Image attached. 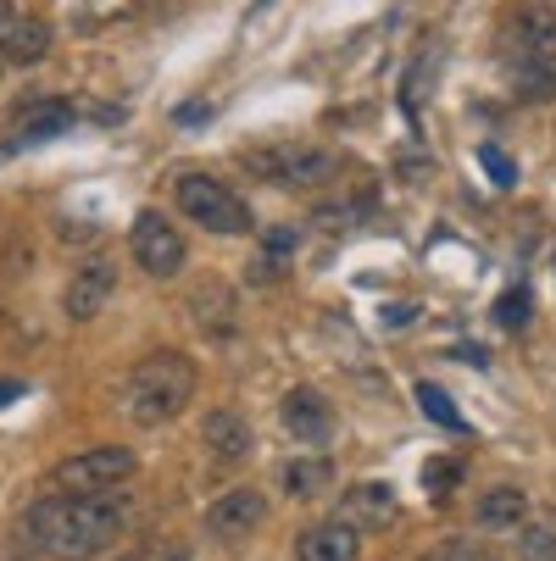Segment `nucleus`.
<instances>
[{
  "instance_id": "nucleus-25",
  "label": "nucleus",
  "mask_w": 556,
  "mask_h": 561,
  "mask_svg": "<svg viewBox=\"0 0 556 561\" xmlns=\"http://www.w3.org/2000/svg\"><path fill=\"white\" fill-rule=\"evenodd\" d=\"M418 478H423V490H429V495H445V490H456V478H462V461H451V456H429Z\"/></svg>"
},
{
  "instance_id": "nucleus-12",
  "label": "nucleus",
  "mask_w": 556,
  "mask_h": 561,
  "mask_svg": "<svg viewBox=\"0 0 556 561\" xmlns=\"http://www.w3.org/2000/svg\"><path fill=\"white\" fill-rule=\"evenodd\" d=\"M190 317L206 340H234L240 334V295L217 278H206L201 289H190Z\"/></svg>"
},
{
  "instance_id": "nucleus-24",
  "label": "nucleus",
  "mask_w": 556,
  "mask_h": 561,
  "mask_svg": "<svg viewBox=\"0 0 556 561\" xmlns=\"http://www.w3.org/2000/svg\"><path fill=\"white\" fill-rule=\"evenodd\" d=\"M479 168L490 173V184H496V190H512V184H518V162H512V156H507L501 145H479Z\"/></svg>"
},
{
  "instance_id": "nucleus-29",
  "label": "nucleus",
  "mask_w": 556,
  "mask_h": 561,
  "mask_svg": "<svg viewBox=\"0 0 556 561\" xmlns=\"http://www.w3.org/2000/svg\"><path fill=\"white\" fill-rule=\"evenodd\" d=\"M56 233H61V239H95L101 228H90V222H61Z\"/></svg>"
},
{
  "instance_id": "nucleus-3",
  "label": "nucleus",
  "mask_w": 556,
  "mask_h": 561,
  "mask_svg": "<svg viewBox=\"0 0 556 561\" xmlns=\"http://www.w3.org/2000/svg\"><path fill=\"white\" fill-rule=\"evenodd\" d=\"M246 168H251L257 179L279 184V190H300V195H311V190H329V184H334L340 156H334L329 145H306V139H295V145L246 150Z\"/></svg>"
},
{
  "instance_id": "nucleus-10",
  "label": "nucleus",
  "mask_w": 556,
  "mask_h": 561,
  "mask_svg": "<svg viewBox=\"0 0 556 561\" xmlns=\"http://www.w3.org/2000/svg\"><path fill=\"white\" fill-rule=\"evenodd\" d=\"M512 67H556V12L551 7H523L512 18Z\"/></svg>"
},
{
  "instance_id": "nucleus-31",
  "label": "nucleus",
  "mask_w": 556,
  "mask_h": 561,
  "mask_svg": "<svg viewBox=\"0 0 556 561\" xmlns=\"http://www.w3.org/2000/svg\"><path fill=\"white\" fill-rule=\"evenodd\" d=\"M12 18H18V12H12V0H0V28H7Z\"/></svg>"
},
{
  "instance_id": "nucleus-9",
  "label": "nucleus",
  "mask_w": 556,
  "mask_h": 561,
  "mask_svg": "<svg viewBox=\"0 0 556 561\" xmlns=\"http://www.w3.org/2000/svg\"><path fill=\"white\" fill-rule=\"evenodd\" d=\"M268 523V495L240 484V490H223L212 506H206V534L212 539H246Z\"/></svg>"
},
{
  "instance_id": "nucleus-32",
  "label": "nucleus",
  "mask_w": 556,
  "mask_h": 561,
  "mask_svg": "<svg viewBox=\"0 0 556 561\" xmlns=\"http://www.w3.org/2000/svg\"><path fill=\"white\" fill-rule=\"evenodd\" d=\"M0 67H7V61H0Z\"/></svg>"
},
{
  "instance_id": "nucleus-8",
  "label": "nucleus",
  "mask_w": 556,
  "mask_h": 561,
  "mask_svg": "<svg viewBox=\"0 0 556 561\" xmlns=\"http://www.w3.org/2000/svg\"><path fill=\"white\" fill-rule=\"evenodd\" d=\"M279 423H284V434L300 439V445H329V439H334V407L324 400V389H311V383L284 389Z\"/></svg>"
},
{
  "instance_id": "nucleus-21",
  "label": "nucleus",
  "mask_w": 556,
  "mask_h": 561,
  "mask_svg": "<svg viewBox=\"0 0 556 561\" xmlns=\"http://www.w3.org/2000/svg\"><path fill=\"white\" fill-rule=\"evenodd\" d=\"M518 561H556V528L523 523L518 528Z\"/></svg>"
},
{
  "instance_id": "nucleus-6",
  "label": "nucleus",
  "mask_w": 556,
  "mask_h": 561,
  "mask_svg": "<svg viewBox=\"0 0 556 561\" xmlns=\"http://www.w3.org/2000/svg\"><path fill=\"white\" fill-rule=\"evenodd\" d=\"M128 256H134V267H145L156 284H168V278L184 273L190 245H184V233H179L162 211H139L134 228H128Z\"/></svg>"
},
{
  "instance_id": "nucleus-20",
  "label": "nucleus",
  "mask_w": 556,
  "mask_h": 561,
  "mask_svg": "<svg viewBox=\"0 0 556 561\" xmlns=\"http://www.w3.org/2000/svg\"><path fill=\"white\" fill-rule=\"evenodd\" d=\"M529 317H534V300H529L523 284H512V289L496 300V323H501L507 334H523V329H529Z\"/></svg>"
},
{
  "instance_id": "nucleus-17",
  "label": "nucleus",
  "mask_w": 556,
  "mask_h": 561,
  "mask_svg": "<svg viewBox=\"0 0 556 561\" xmlns=\"http://www.w3.org/2000/svg\"><path fill=\"white\" fill-rule=\"evenodd\" d=\"M72 128V106L67 101H29L18 106V145H45L56 134Z\"/></svg>"
},
{
  "instance_id": "nucleus-23",
  "label": "nucleus",
  "mask_w": 556,
  "mask_h": 561,
  "mask_svg": "<svg viewBox=\"0 0 556 561\" xmlns=\"http://www.w3.org/2000/svg\"><path fill=\"white\" fill-rule=\"evenodd\" d=\"M418 561H501V556H496V550H485V545H473V539H445V545L423 550Z\"/></svg>"
},
{
  "instance_id": "nucleus-4",
  "label": "nucleus",
  "mask_w": 556,
  "mask_h": 561,
  "mask_svg": "<svg viewBox=\"0 0 556 561\" xmlns=\"http://www.w3.org/2000/svg\"><path fill=\"white\" fill-rule=\"evenodd\" d=\"M134 472H139V456L128 445H90L50 467V490L56 495H106V490H123Z\"/></svg>"
},
{
  "instance_id": "nucleus-13",
  "label": "nucleus",
  "mask_w": 556,
  "mask_h": 561,
  "mask_svg": "<svg viewBox=\"0 0 556 561\" xmlns=\"http://www.w3.org/2000/svg\"><path fill=\"white\" fill-rule=\"evenodd\" d=\"M295 556H300V561H356V556H362V534H356L345 517L311 523V528H300Z\"/></svg>"
},
{
  "instance_id": "nucleus-14",
  "label": "nucleus",
  "mask_w": 556,
  "mask_h": 561,
  "mask_svg": "<svg viewBox=\"0 0 556 561\" xmlns=\"http://www.w3.org/2000/svg\"><path fill=\"white\" fill-rule=\"evenodd\" d=\"M56 45V28L45 18H12L0 28V61L7 67H39Z\"/></svg>"
},
{
  "instance_id": "nucleus-2",
  "label": "nucleus",
  "mask_w": 556,
  "mask_h": 561,
  "mask_svg": "<svg viewBox=\"0 0 556 561\" xmlns=\"http://www.w3.org/2000/svg\"><path fill=\"white\" fill-rule=\"evenodd\" d=\"M195 389H201V367L184 351H150L123 378V417L134 428H162L190 412Z\"/></svg>"
},
{
  "instance_id": "nucleus-7",
  "label": "nucleus",
  "mask_w": 556,
  "mask_h": 561,
  "mask_svg": "<svg viewBox=\"0 0 556 561\" xmlns=\"http://www.w3.org/2000/svg\"><path fill=\"white\" fill-rule=\"evenodd\" d=\"M112 295H117V267L106 256H90V262L72 267V278L61 289V311L72 317V323H95Z\"/></svg>"
},
{
  "instance_id": "nucleus-19",
  "label": "nucleus",
  "mask_w": 556,
  "mask_h": 561,
  "mask_svg": "<svg viewBox=\"0 0 556 561\" xmlns=\"http://www.w3.org/2000/svg\"><path fill=\"white\" fill-rule=\"evenodd\" d=\"M418 412H423L429 423H440V428H451V434H467V423H462V412L451 407V394H445L440 383H418Z\"/></svg>"
},
{
  "instance_id": "nucleus-11",
  "label": "nucleus",
  "mask_w": 556,
  "mask_h": 561,
  "mask_svg": "<svg viewBox=\"0 0 556 561\" xmlns=\"http://www.w3.org/2000/svg\"><path fill=\"white\" fill-rule=\"evenodd\" d=\"M201 445L212 450V461L240 467V461H251V456H257V428L246 423V412L217 407V412H206V417H201Z\"/></svg>"
},
{
  "instance_id": "nucleus-28",
  "label": "nucleus",
  "mask_w": 556,
  "mask_h": 561,
  "mask_svg": "<svg viewBox=\"0 0 556 561\" xmlns=\"http://www.w3.org/2000/svg\"><path fill=\"white\" fill-rule=\"evenodd\" d=\"M212 117V106L206 101H190V106H179V123H206Z\"/></svg>"
},
{
  "instance_id": "nucleus-15",
  "label": "nucleus",
  "mask_w": 556,
  "mask_h": 561,
  "mask_svg": "<svg viewBox=\"0 0 556 561\" xmlns=\"http://www.w3.org/2000/svg\"><path fill=\"white\" fill-rule=\"evenodd\" d=\"M473 523L490 528V534H518L529 523V495L518 484H496V490H485L479 501H473Z\"/></svg>"
},
{
  "instance_id": "nucleus-22",
  "label": "nucleus",
  "mask_w": 556,
  "mask_h": 561,
  "mask_svg": "<svg viewBox=\"0 0 556 561\" xmlns=\"http://www.w3.org/2000/svg\"><path fill=\"white\" fill-rule=\"evenodd\" d=\"M512 78H518L523 101H551L556 95V67H512Z\"/></svg>"
},
{
  "instance_id": "nucleus-30",
  "label": "nucleus",
  "mask_w": 556,
  "mask_h": 561,
  "mask_svg": "<svg viewBox=\"0 0 556 561\" xmlns=\"http://www.w3.org/2000/svg\"><path fill=\"white\" fill-rule=\"evenodd\" d=\"M12 394H23V383H0V407H7Z\"/></svg>"
},
{
  "instance_id": "nucleus-16",
  "label": "nucleus",
  "mask_w": 556,
  "mask_h": 561,
  "mask_svg": "<svg viewBox=\"0 0 556 561\" xmlns=\"http://www.w3.org/2000/svg\"><path fill=\"white\" fill-rule=\"evenodd\" d=\"M279 484H284L290 495H300V501L329 495V490H334V456H290V461L279 467Z\"/></svg>"
},
{
  "instance_id": "nucleus-5",
  "label": "nucleus",
  "mask_w": 556,
  "mask_h": 561,
  "mask_svg": "<svg viewBox=\"0 0 556 561\" xmlns=\"http://www.w3.org/2000/svg\"><path fill=\"white\" fill-rule=\"evenodd\" d=\"M173 201H179V211H184L190 222H201L206 233H246V228H257V222H251V206L234 195L223 179H212V173H179V179H173Z\"/></svg>"
},
{
  "instance_id": "nucleus-18",
  "label": "nucleus",
  "mask_w": 556,
  "mask_h": 561,
  "mask_svg": "<svg viewBox=\"0 0 556 561\" xmlns=\"http://www.w3.org/2000/svg\"><path fill=\"white\" fill-rule=\"evenodd\" d=\"M345 523L351 528H378V523H395V490L389 484H351L345 490Z\"/></svg>"
},
{
  "instance_id": "nucleus-26",
  "label": "nucleus",
  "mask_w": 556,
  "mask_h": 561,
  "mask_svg": "<svg viewBox=\"0 0 556 561\" xmlns=\"http://www.w3.org/2000/svg\"><path fill=\"white\" fill-rule=\"evenodd\" d=\"M300 251V233L290 228V222H273V228H262V256H279V262H290Z\"/></svg>"
},
{
  "instance_id": "nucleus-1",
  "label": "nucleus",
  "mask_w": 556,
  "mask_h": 561,
  "mask_svg": "<svg viewBox=\"0 0 556 561\" xmlns=\"http://www.w3.org/2000/svg\"><path fill=\"white\" fill-rule=\"evenodd\" d=\"M128 528V495H39L23 512V545L45 561H95Z\"/></svg>"
},
{
  "instance_id": "nucleus-27",
  "label": "nucleus",
  "mask_w": 556,
  "mask_h": 561,
  "mask_svg": "<svg viewBox=\"0 0 556 561\" xmlns=\"http://www.w3.org/2000/svg\"><path fill=\"white\" fill-rule=\"evenodd\" d=\"M279 278H290V262H279V256H257L251 262V284H279Z\"/></svg>"
}]
</instances>
